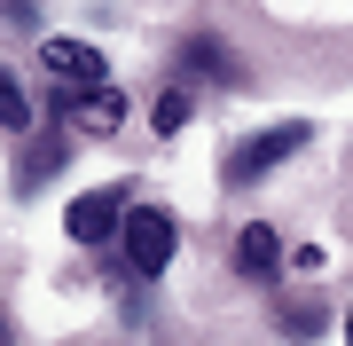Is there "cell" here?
<instances>
[{"label":"cell","instance_id":"obj_1","mask_svg":"<svg viewBox=\"0 0 353 346\" xmlns=\"http://www.w3.org/2000/svg\"><path fill=\"white\" fill-rule=\"evenodd\" d=\"M306 142H314V126H306V118H283V126L236 142V150H228V166H220V181H228V189H252V181H267L283 157H299Z\"/></svg>","mask_w":353,"mask_h":346},{"label":"cell","instance_id":"obj_2","mask_svg":"<svg viewBox=\"0 0 353 346\" xmlns=\"http://www.w3.org/2000/svg\"><path fill=\"white\" fill-rule=\"evenodd\" d=\"M118 244H126V268L150 283L173 268V244H181V220L165 205H126V229H118Z\"/></svg>","mask_w":353,"mask_h":346},{"label":"cell","instance_id":"obj_3","mask_svg":"<svg viewBox=\"0 0 353 346\" xmlns=\"http://www.w3.org/2000/svg\"><path fill=\"white\" fill-rule=\"evenodd\" d=\"M55 118H63L71 134H87V142H110L126 126V95H118L110 79H94V87H71L63 103H55Z\"/></svg>","mask_w":353,"mask_h":346},{"label":"cell","instance_id":"obj_4","mask_svg":"<svg viewBox=\"0 0 353 346\" xmlns=\"http://www.w3.org/2000/svg\"><path fill=\"white\" fill-rule=\"evenodd\" d=\"M126 205H134V189H126V181H110V189H87V197L63 213L71 244H87V252H94V244H110L118 229H126Z\"/></svg>","mask_w":353,"mask_h":346},{"label":"cell","instance_id":"obj_5","mask_svg":"<svg viewBox=\"0 0 353 346\" xmlns=\"http://www.w3.org/2000/svg\"><path fill=\"white\" fill-rule=\"evenodd\" d=\"M181 71H189V79H212V87H252V64H243L228 39H212V32L181 39Z\"/></svg>","mask_w":353,"mask_h":346},{"label":"cell","instance_id":"obj_6","mask_svg":"<svg viewBox=\"0 0 353 346\" xmlns=\"http://www.w3.org/2000/svg\"><path fill=\"white\" fill-rule=\"evenodd\" d=\"M275 268H283V236L267 220H243L236 229V276L243 283H275Z\"/></svg>","mask_w":353,"mask_h":346},{"label":"cell","instance_id":"obj_7","mask_svg":"<svg viewBox=\"0 0 353 346\" xmlns=\"http://www.w3.org/2000/svg\"><path fill=\"white\" fill-rule=\"evenodd\" d=\"M39 64L63 79V87H94L102 79V48H87V39H39Z\"/></svg>","mask_w":353,"mask_h":346},{"label":"cell","instance_id":"obj_8","mask_svg":"<svg viewBox=\"0 0 353 346\" xmlns=\"http://www.w3.org/2000/svg\"><path fill=\"white\" fill-rule=\"evenodd\" d=\"M63 150H71V126H55V134H39L32 150H24V166H16V197H32L39 181H55V173H63Z\"/></svg>","mask_w":353,"mask_h":346},{"label":"cell","instance_id":"obj_9","mask_svg":"<svg viewBox=\"0 0 353 346\" xmlns=\"http://www.w3.org/2000/svg\"><path fill=\"white\" fill-rule=\"evenodd\" d=\"M275 331H283L290 346H306V338L330 331V307H322V299H283V307H275Z\"/></svg>","mask_w":353,"mask_h":346},{"label":"cell","instance_id":"obj_10","mask_svg":"<svg viewBox=\"0 0 353 346\" xmlns=\"http://www.w3.org/2000/svg\"><path fill=\"white\" fill-rule=\"evenodd\" d=\"M189 118H196V87H189V79H173V87L157 95L150 126H157V134H181V126H189Z\"/></svg>","mask_w":353,"mask_h":346},{"label":"cell","instance_id":"obj_11","mask_svg":"<svg viewBox=\"0 0 353 346\" xmlns=\"http://www.w3.org/2000/svg\"><path fill=\"white\" fill-rule=\"evenodd\" d=\"M32 87H24V79H16V71H0V126H8V134H32Z\"/></svg>","mask_w":353,"mask_h":346},{"label":"cell","instance_id":"obj_12","mask_svg":"<svg viewBox=\"0 0 353 346\" xmlns=\"http://www.w3.org/2000/svg\"><path fill=\"white\" fill-rule=\"evenodd\" d=\"M0 16H8V24H32L39 8H32V0H0Z\"/></svg>","mask_w":353,"mask_h":346},{"label":"cell","instance_id":"obj_13","mask_svg":"<svg viewBox=\"0 0 353 346\" xmlns=\"http://www.w3.org/2000/svg\"><path fill=\"white\" fill-rule=\"evenodd\" d=\"M0 346H16V323H8V315H0Z\"/></svg>","mask_w":353,"mask_h":346},{"label":"cell","instance_id":"obj_14","mask_svg":"<svg viewBox=\"0 0 353 346\" xmlns=\"http://www.w3.org/2000/svg\"><path fill=\"white\" fill-rule=\"evenodd\" d=\"M345 346H353V315H345Z\"/></svg>","mask_w":353,"mask_h":346}]
</instances>
